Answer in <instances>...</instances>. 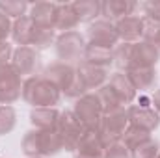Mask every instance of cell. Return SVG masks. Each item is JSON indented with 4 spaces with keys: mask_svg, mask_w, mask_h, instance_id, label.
Masks as SVG:
<instances>
[{
    "mask_svg": "<svg viewBox=\"0 0 160 158\" xmlns=\"http://www.w3.org/2000/svg\"><path fill=\"white\" fill-rule=\"evenodd\" d=\"M11 26H13V21L4 13H0V43L8 41V37L11 36Z\"/></svg>",
    "mask_w": 160,
    "mask_h": 158,
    "instance_id": "e575fe53",
    "label": "cell"
},
{
    "mask_svg": "<svg viewBox=\"0 0 160 158\" xmlns=\"http://www.w3.org/2000/svg\"><path fill=\"white\" fill-rule=\"evenodd\" d=\"M60 110L56 108H32L30 123L38 130H56L60 121Z\"/></svg>",
    "mask_w": 160,
    "mask_h": 158,
    "instance_id": "ffe728a7",
    "label": "cell"
},
{
    "mask_svg": "<svg viewBox=\"0 0 160 158\" xmlns=\"http://www.w3.org/2000/svg\"><path fill=\"white\" fill-rule=\"evenodd\" d=\"M128 125L130 123H128V116H127V108L114 112V114H108V116H102L99 126H97V134H99L104 149L123 140Z\"/></svg>",
    "mask_w": 160,
    "mask_h": 158,
    "instance_id": "3957f363",
    "label": "cell"
},
{
    "mask_svg": "<svg viewBox=\"0 0 160 158\" xmlns=\"http://www.w3.org/2000/svg\"><path fill=\"white\" fill-rule=\"evenodd\" d=\"M86 93H89V91L86 89V86H84L82 78H80L78 73H77V75H75V78L71 80V84L67 86V89H65L62 95H65L67 99H75V101H78L80 97H84Z\"/></svg>",
    "mask_w": 160,
    "mask_h": 158,
    "instance_id": "1f68e13d",
    "label": "cell"
},
{
    "mask_svg": "<svg viewBox=\"0 0 160 158\" xmlns=\"http://www.w3.org/2000/svg\"><path fill=\"white\" fill-rule=\"evenodd\" d=\"M157 48H158V50H160V43H158V47H157Z\"/></svg>",
    "mask_w": 160,
    "mask_h": 158,
    "instance_id": "74e56055",
    "label": "cell"
},
{
    "mask_svg": "<svg viewBox=\"0 0 160 158\" xmlns=\"http://www.w3.org/2000/svg\"><path fill=\"white\" fill-rule=\"evenodd\" d=\"M88 39L93 45L114 48L119 43L116 22H110V21H104V19H97V21L89 22V26H88Z\"/></svg>",
    "mask_w": 160,
    "mask_h": 158,
    "instance_id": "9c48e42d",
    "label": "cell"
},
{
    "mask_svg": "<svg viewBox=\"0 0 160 158\" xmlns=\"http://www.w3.org/2000/svg\"><path fill=\"white\" fill-rule=\"evenodd\" d=\"M34 32H36L34 21L28 15H24V17H19V19L13 21L11 39L15 41L19 47H30L32 45V37H34Z\"/></svg>",
    "mask_w": 160,
    "mask_h": 158,
    "instance_id": "44dd1931",
    "label": "cell"
},
{
    "mask_svg": "<svg viewBox=\"0 0 160 158\" xmlns=\"http://www.w3.org/2000/svg\"><path fill=\"white\" fill-rule=\"evenodd\" d=\"M157 158H160V153H158V156H157Z\"/></svg>",
    "mask_w": 160,
    "mask_h": 158,
    "instance_id": "f35d334b",
    "label": "cell"
},
{
    "mask_svg": "<svg viewBox=\"0 0 160 158\" xmlns=\"http://www.w3.org/2000/svg\"><path fill=\"white\" fill-rule=\"evenodd\" d=\"M143 19V32H142V41H147L155 47H158L160 43V22L153 21L149 17H142Z\"/></svg>",
    "mask_w": 160,
    "mask_h": 158,
    "instance_id": "4dcf8cb0",
    "label": "cell"
},
{
    "mask_svg": "<svg viewBox=\"0 0 160 158\" xmlns=\"http://www.w3.org/2000/svg\"><path fill=\"white\" fill-rule=\"evenodd\" d=\"M82 62L110 69V65H114V48H106V47L93 45V43H86Z\"/></svg>",
    "mask_w": 160,
    "mask_h": 158,
    "instance_id": "d6986e66",
    "label": "cell"
},
{
    "mask_svg": "<svg viewBox=\"0 0 160 158\" xmlns=\"http://www.w3.org/2000/svg\"><path fill=\"white\" fill-rule=\"evenodd\" d=\"M11 65L21 77H36L41 69V56L39 50L34 47H17L11 56Z\"/></svg>",
    "mask_w": 160,
    "mask_h": 158,
    "instance_id": "ba28073f",
    "label": "cell"
},
{
    "mask_svg": "<svg viewBox=\"0 0 160 158\" xmlns=\"http://www.w3.org/2000/svg\"><path fill=\"white\" fill-rule=\"evenodd\" d=\"M78 22H93L101 17V2L99 0H75L71 2Z\"/></svg>",
    "mask_w": 160,
    "mask_h": 158,
    "instance_id": "7402d4cb",
    "label": "cell"
},
{
    "mask_svg": "<svg viewBox=\"0 0 160 158\" xmlns=\"http://www.w3.org/2000/svg\"><path fill=\"white\" fill-rule=\"evenodd\" d=\"M56 13H58V2H36L30 7V19L38 28L54 30L56 26Z\"/></svg>",
    "mask_w": 160,
    "mask_h": 158,
    "instance_id": "5bb4252c",
    "label": "cell"
},
{
    "mask_svg": "<svg viewBox=\"0 0 160 158\" xmlns=\"http://www.w3.org/2000/svg\"><path fill=\"white\" fill-rule=\"evenodd\" d=\"M75 75H77V67H73L71 63H63V62H54V63L47 65L41 73V77L50 80L62 93L67 89V86L75 78Z\"/></svg>",
    "mask_w": 160,
    "mask_h": 158,
    "instance_id": "7c38bea8",
    "label": "cell"
},
{
    "mask_svg": "<svg viewBox=\"0 0 160 158\" xmlns=\"http://www.w3.org/2000/svg\"><path fill=\"white\" fill-rule=\"evenodd\" d=\"M149 138H153L151 136V132H147V130H143V128H138V126H132V125H128V128H127V132H125V136H123V143L127 145V149L128 151H132V149H136L138 145H142L143 141H147Z\"/></svg>",
    "mask_w": 160,
    "mask_h": 158,
    "instance_id": "484cf974",
    "label": "cell"
},
{
    "mask_svg": "<svg viewBox=\"0 0 160 158\" xmlns=\"http://www.w3.org/2000/svg\"><path fill=\"white\" fill-rule=\"evenodd\" d=\"M104 158H130V151L123 141H118L104 149Z\"/></svg>",
    "mask_w": 160,
    "mask_h": 158,
    "instance_id": "d6a6232c",
    "label": "cell"
},
{
    "mask_svg": "<svg viewBox=\"0 0 160 158\" xmlns=\"http://www.w3.org/2000/svg\"><path fill=\"white\" fill-rule=\"evenodd\" d=\"M140 7L143 9V17H149L153 21L160 22V0H149V2H142Z\"/></svg>",
    "mask_w": 160,
    "mask_h": 158,
    "instance_id": "836d02e7",
    "label": "cell"
},
{
    "mask_svg": "<svg viewBox=\"0 0 160 158\" xmlns=\"http://www.w3.org/2000/svg\"><path fill=\"white\" fill-rule=\"evenodd\" d=\"M108 86H110V89L114 91V95L119 99V102L127 108V106H130L132 102H134V99H136V89H134V86L130 84V80L127 78V75L125 73H114V75H110V78H108Z\"/></svg>",
    "mask_w": 160,
    "mask_h": 158,
    "instance_id": "2e32d148",
    "label": "cell"
},
{
    "mask_svg": "<svg viewBox=\"0 0 160 158\" xmlns=\"http://www.w3.org/2000/svg\"><path fill=\"white\" fill-rule=\"evenodd\" d=\"M54 41H56V30H45V28L36 26V32H34L30 47H34L36 50H45L50 45H54Z\"/></svg>",
    "mask_w": 160,
    "mask_h": 158,
    "instance_id": "f1b7e54d",
    "label": "cell"
},
{
    "mask_svg": "<svg viewBox=\"0 0 160 158\" xmlns=\"http://www.w3.org/2000/svg\"><path fill=\"white\" fill-rule=\"evenodd\" d=\"M62 99V91L45 77L36 75L22 82V101L32 108H56Z\"/></svg>",
    "mask_w": 160,
    "mask_h": 158,
    "instance_id": "6da1fadb",
    "label": "cell"
},
{
    "mask_svg": "<svg viewBox=\"0 0 160 158\" xmlns=\"http://www.w3.org/2000/svg\"><path fill=\"white\" fill-rule=\"evenodd\" d=\"M84 130H86L84 125L78 121V117L75 116L73 110H63L60 114V121H58L56 132L60 134L62 145H63L65 151H69V153H75L77 151V145H78Z\"/></svg>",
    "mask_w": 160,
    "mask_h": 158,
    "instance_id": "5b68a950",
    "label": "cell"
},
{
    "mask_svg": "<svg viewBox=\"0 0 160 158\" xmlns=\"http://www.w3.org/2000/svg\"><path fill=\"white\" fill-rule=\"evenodd\" d=\"M140 7L134 0H104L101 2V17L110 22H118L123 17L134 15V11Z\"/></svg>",
    "mask_w": 160,
    "mask_h": 158,
    "instance_id": "4fadbf2b",
    "label": "cell"
},
{
    "mask_svg": "<svg viewBox=\"0 0 160 158\" xmlns=\"http://www.w3.org/2000/svg\"><path fill=\"white\" fill-rule=\"evenodd\" d=\"M160 60V50L147 43V41H138L132 45V67H155Z\"/></svg>",
    "mask_w": 160,
    "mask_h": 158,
    "instance_id": "e0dca14e",
    "label": "cell"
},
{
    "mask_svg": "<svg viewBox=\"0 0 160 158\" xmlns=\"http://www.w3.org/2000/svg\"><path fill=\"white\" fill-rule=\"evenodd\" d=\"M151 108H153V110L160 116V87L153 93V95H151Z\"/></svg>",
    "mask_w": 160,
    "mask_h": 158,
    "instance_id": "8d00e7d4",
    "label": "cell"
},
{
    "mask_svg": "<svg viewBox=\"0 0 160 158\" xmlns=\"http://www.w3.org/2000/svg\"><path fill=\"white\" fill-rule=\"evenodd\" d=\"M78 26V17L73 9L71 4H58V13H56V26L54 30H62L63 32H71Z\"/></svg>",
    "mask_w": 160,
    "mask_h": 158,
    "instance_id": "603a6c76",
    "label": "cell"
},
{
    "mask_svg": "<svg viewBox=\"0 0 160 158\" xmlns=\"http://www.w3.org/2000/svg\"><path fill=\"white\" fill-rule=\"evenodd\" d=\"M21 149L28 158H47L63 151V145H62V138L56 130L32 128L24 134Z\"/></svg>",
    "mask_w": 160,
    "mask_h": 158,
    "instance_id": "7a4b0ae2",
    "label": "cell"
},
{
    "mask_svg": "<svg viewBox=\"0 0 160 158\" xmlns=\"http://www.w3.org/2000/svg\"><path fill=\"white\" fill-rule=\"evenodd\" d=\"M77 73L82 78L88 91L101 89L102 86L108 84V78H110V69L99 67V65H91V63H86V62H80L77 65Z\"/></svg>",
    "mask_w": 160,
    "mask_h": 158,
    "instance_id": "8fae6325",
    "label": "cell"
},
{
    "mask_svg": "<svg viewBox=\"0 0 160 158\" xmlns=\"http://www.w3.org/2000/svg\"><path fill=\"white\" fill-rule=\"evenodd\" d=\"M73 112L84 125V128H89V130H97V126L102 119V106L99 102V97H97V93H91V91L77 101Z\"/></svg>",
    "mask_w": 160,
    "mask_h": 158,
    "instance_id": "52a82bcc",
    "label": "cell"
},
{
    "mask_svg": "<svg viewBox=\"0 0 160 158\" xmlns=\"http://www.w3.org/2000/svg\"><path fill=\"white\" fill-rule=\"evenodd\" d=\"M160 153V143L155 138H149L142 145L130 151V158H157Z\"/></svg>",
    "mask_w": 160,
    "mask_h": 158,
    "instance_id": "f546056e",
    "label": "cell"
},
{
    "mask_svg": "<svg viewBox=\"0 0 160 158\" xmlns=\"http://www.w3.org/2000/svg\"><path fill=\"white\" fill-rule=\"evenodd\" d=\"M127 116H128V123L132 126L143 128L147 132L157 130L160 125V116L151 108V106H142V104H130L127 106Z\"/></svg>",
    "mask_w": 160,
    "mask_h": 158,
    "instance_id": "30bf717a",
    "label": "cell"
},
{
    "mask_svg": "<svg viewBox=\"0 0 160 158\" xmlns=\"http://www.w3.org/2000/svg\"><path fill=\"white\" fill-rule=\"evenodd\" d=\"M127 78L134 86L136 91H149L157 84V69L155 67H130L127 73Z\"/></svg>",
    "mask_w": 160,
    "mask_h": 158,
    "instance_id": "ac0fdd59",
    "label": "cell"
},
{
    "mask_svg": "<svg viewBox=\"0 0 160 158\" xmlns=\"http://www.w3.org/2000/svg\"><path fill=\"white\" fill-rule=\"evenodd\" d=\"M17 125V112L13 106H0V136L9 134Z\"/></svg>",
    "mask_w": 160,
    "mask_h": 158,
    "instance_id": "83f0119b",
    "label": "cell"
},
{
    "mask_svg": "<svg viewBox=\"0 0 160 158\" xmlns=\"http://www.w3.org/2000/svg\"><path fill=\"white\" fill-rule=\"evenodd\" d=\"M26 9H28L26 2H21V0H0V13H4L6 17H9L13 21L19 19V17H24Z\"/></svg>",
    "mask_w": 160,
    "mask_h": 158,
    "instance_id": "4316f807",
    "label": "cell"
},
{
    "mask_svg": "<svg viewBox=\"0 0 160 158\" xmlns=\"http://www.w3.org/2000/svg\"><path fill=\"white\" fill-rule=\"evenodd\" d=\"M95 93H97L99 102H101V106H102V116H108V114L119 112V110L125 108V106L119 102V99L114 95V91L110 89V86H108V84H106V86H102L101 89H97Z\"/></svg>",
    "mask_w": 160,
    "mask_h": 158,
    "instance_id": "cb8c5ba5",
    "label": "cell"
},
{
    "mask_svg": "<svg viewBox=\"0 0 160 158\" xmlns=\"http://www.w3.org/2000/svg\"><path fill=\"white\" fill-rule=\"evenodd\" d=\"M13 50H15V48H13L8 41H2V43H0V65H8V63H11Z\"/></svg>",
    "mask_w": 160,
    "mask_h": 158,
    "instance_id": "d590c367",
    "label": "cell"
},
{
    "mask_svg": "<svg viewBox=\"0 0 160 158\" xmlns=\"http://www.w3.org/2000/svg\"><path fill=\"white\" fill-rule=\"evenodd\" d=\"M54 48H56V56L60 62L63 63H75V62H82V56H84V48H86V39L84 36L77 32V30H71V32H63V34H58L56 41H54Z\"/></svg>",
    "mask_w": 160,
    "mask_h": 158,
    "instance_id": "277c9868",
    "label": "cell"
},
{
    "mask_svg": "<svg viewBox=\"0 0 160 158\" xmlns=\"http://www.w3.org/2000/svg\"><path fill=\"white\" fill-rule=\"evenodd\" d=\"M132 45L134 43H118L114 47V65L119 73H127L132 67Z\"/></svg>",
    "mask_w": 160,
    "mask_h": 158,
    "instance_id": "d4e9b609",
    "label": "cell"
},
{
    "mask_svg": "<svg viewBox=\"0 0 160 158\" xmlns=\"http://www.w3.org/2000/svg\"><path fill=\"white\" fill-rule=\"evenodd\" d=\"M116 30L119 36L121 43H138L142 41V32H143V19L134 15L123 17L116 22Z\"/></svg>",
    "mask_w": 160,
    "mask_h": 158,
    "instance_id": "9a60e30c",
    "label": "cell"
},
{
    "mask_svg": "<svg viewBox=\"0 0 160 158\" xmlns=\"http://www.w3.org/2000/svg\"><path fill=\"white\" fill-rule=\"evenodd\" d=\"M22 77L13 69L11 63L0 65V104L11 106L22 99Z\"/></svg>",
    "mask_w": 160,
    "mask_h": 158,
    "instance_id": "8992f818",
    "label": "cell"
}]
</instances>
